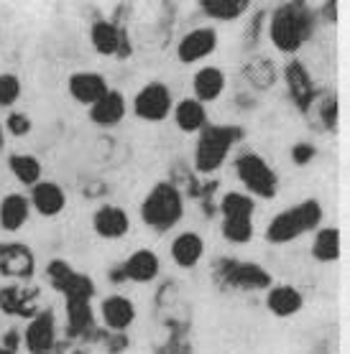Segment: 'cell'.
<instances>
[{
	"mask_svg": "<svg viewBox=\"0 0 350 354\" xmlns=\"http://www.w3.org/2000/svg\"><path fill=\"white\" fill-rule=\"evenodd\" d=\"M271 41L279 51L292 54L312 33V13L301 3H286L271 16Z\"/></svg>",
	"mask_w": 350,
	"mask_h": 354,
	"instance_id": "6da1fadb",
	"label": "cell"
},
{
	"mask_svg": "<svg viewBox=\"0 0 350 354\" xmlns=\"http://www.w3.org/2000/svg\"><path fill=\"white\" fill-rule=\"evenodd\" d=\"M182 214H184V199H182L180 189L166 181L156 184L141 204V219L159 232L171 230L182 219Z\"/></svg>",
	"mask_w": 350,
	"mask_h": 354,
	"instance_id": "7a4b0ae2",
	"label": "cell"
},
{
	"mask_svg": "<svg viewBox=\"0 0 350 354\" xmlns=\"http://www.w3.org/2000/svg\"><path fill=\"white\" fill-rule=\"evenodd\" d=\"M322 222V207H320V201L310 199V201H301L292 209L281 212L277 217L271 219L269 227H266V240L269 242H292L297 240L299 234L310 232L315 227Z\"/></svg>",
	"mask_w": 350,
	"mask_h": 354,
	"instance_id": "3957f363",
	"label": "cell"
},
{
	"mask_svg": "<svg viewBox=\"0 0 350 354\" xmlns=\"http://www.w3.org/2000/svg\"><path fill=\"white\" fill-rule=\"evenodd\" d=\"M238 140V130L228 128V125H210L202 128L200 140H197L195 151V169L200 174H212L218 171L228 158L230 148Z\"/></svg>",
	"mask_w": 350,
	"mask_h": 354,
	"instance_id": "277c9868",
	"label": "cell"
},
{
	"mask_svg": "<svg viewBox=\"0 0 350 354\" xmlns=\"http://www.w3.org/2000/svg\"><path fill=\"white\" fill-rule=\"evenodd\" d=\"M236 174L240 178V184L251 194L261 196V199H271L279 192V178L271 171V166L259 153H243L236 161Z\"/></svg>",
	"mask_w": 350,
	"mask_h": 354,
	"instance_id": "5b68a950",
	"label": "cell"
},
{
	"mask_svg": "<svg viewBox=\"0 0 350 354\" xmlns=\"http://www.w3.org/2000/svg\"><path fill=\"white\" fill-rule=\"evenodd\" d=\"M133 110H136V115H139L141 120H148V122L164 120V118L171 113L169 89L164 87L161 82L146 84V87L136 95V100H133Z\"/></svg>",
	"mask_w": 350,
	"mask_h": 354,
	"instance_id": "8992f818",
	"label": "cell"
},
{
	"mask_svg": "<svg viewBox=\"0 0 350 354\" xmlns=\"http://www.w3.org/2000/svg\"><path fill=\"white\" fill-rule=\"evenodd\" d=\"M33 252L21 242H3L0 245V273L6 278H16V281H26L33 275Z\"/></svg>",
	"mask_w": 350,
	"mask_h": 354,
	"instance_id": "52a82bcc",
	"label": "cell"
},
{
	"mask_svg": "<svg viewBox=\"0 0 350 354\" xmlns=\"http://www.w3.org/2000/svg\"><path fill=\"white\" fill-rule=\"evenodd\" d=\"M57 339V324H54V314L41 311L28 322L24 331V344L31 354H49Z\"/></svg>",
	"mask_w": 350,
	"mask_h": 354,
	"instance_id": "ba28073f",
	"label": "cell"
},
{
	"mask_svg": "<svg viewBox=\"0 0 350 354\" xmlns=\"http://www.w3.org/2000/svg\"><path fill=\"white\" fill-rule=\"evenodd\" d=\"M225 266L228 268H222V278L230 286H236L240 290L271 288V275L261 266H256V263H236V260H230Z\"/></svg>",
	"mask_w": 350,
	"mask_h": 354,
	"instance_id": "9c48e42d",
	"label": "cell"
},
{
	"mask_svg": "<svg viewBox=\"0 0 350 354\" xmlns=\"http://www.w3.org/2000/svg\"><path fill=\"white\" fill-rule=\"evenodd\" d=\"M215 46H218V33H215V28H195V31H189L180 41L177 57L184 64H195V62H202L204 57H210L212 51H215Z\"/></svg>",
	"mask_w": 350,
	"mask_h": 354,
	"instance_id": "30bf717a",
	"label": "cell"
},
{
	"mask_svg": "<svg viewBox=\"0 0 350 354\" xmlns=\"http://www.w3.org/2000/svg\"><path fill=\"white\" fill-rule=\"evenodd\" d=\"M107 92V82L98 72H77L69 77V95L80 102V105L92 107L100 97Z\"/></svg>",
	"mask_w": 350,
	"mask_h": 354,
	"instance_id": "8fae6325",
	"label": "cell"
},
{
	"mask_svg": "<svg viewBox=\"0 0 350 354\" xmlns=\"http://www.w3.org/2000/svg\"><path fill=\"white\" fill-rule=\"evenodd\" d=\"M33 209L39 212L41 217H57L59 212L64 209L67 196L62 192V186L54 181H39L36 186H31V201Z\"/></svg>",
	"mask_w": 350,
	"mask_h": 354,
	"instance_id": "7c38bea8",
	"label": "cell"
},
{
	"mask_svg": "<svg viewBox=\"0 0 350 354\" xmlns=\"http://www.w3.org/2000/svg\"><path fill=\"white\" fill-rule=\"evenodd\" d=\"M123 278L133 283H148L154 281L159 270H161V260L151 250H136L125 263H123Z\"/></svg>",
	"mask_w": 350,
	"mask_h": 354,
	"instance_id": "4fadbf2b",
	"label": "cell"
},
{
	"mask_svg": "<svg viewBox=\"0 0 350 354\" xmlns=\"http://www.w3.org/2000/svg\"><path fill=\"white\" fill-rule=\"evenodd\" d=\"M90 118L100 128H113L125 118V97L115 89H107L98 102L90 107Z\"/></svg>",
	"mask_w": 350,
	"mask_h": 354,
	"instance_id": "5bb4252c",
	"label": "cell"
},
{
	"mask_svg": "<svg viewBox=\"0 0 350 354\" xmlns=\"http://www.w3.org/2000/svg\"><path fill=\"white\" fill-rule=\"evenodd\" d=\"M100 314H103V322H105L107 329L123 331L128 329L130 324H133V319H136V306L125 296H107L100 304Z\"/></svg>",
	"mask_w": 350,
	"mask_h": 354,
	"instance_id": "9a60e30c",
	"label": "cell"
},
{
	"mask_svg": "<svg viewBox=\"0 0 350 354\" xmlns=\"http://www.w3.org/2000/svg\"><path fill=\"white\" fill-rule=\"evenodd\" d=\"M92 227H95V232L100 237H105V240H118L123 234L128 232V214L121 209V207H100L95 212V217H92Z\"/></svg>",
	"mask_w": 350,
	"mask_h": 354,
	"instance_id": "2e32d148",
	"label": "cell"
},
{
	"mask_svg": "<svg viewBox=\"0 0 350 354\" xmlns=\"http://www.w3.org/2000/svg\"><path fill=\"white\" fill-rule=\"evenodd\" d=\"M28 212H31V204L24 194H8L0 199V227L6 232H18L21 227L26 225L28 219Z\"/></svg>",
	"mask_w": 350,
	"mask_h": 354,
	"instance_id": "e0dca14e",
	"label": "cell"
},
{
	"mask_svg": "<svg viewBox=\"0 0 350 354\" xmlns=\"http://www.w3.org/2000/svg\"><path fill=\"white\" fill-rule=\"evenodd\" d=\"M204 255V240L197 232H182L171 242V258L180 268H195Z\"/></svg>",
	"mask_w": 350,
	"mask_h": 354,
	"instance_id": "ac0fdd59",
	"label": "cell"
},
{
	"mask_svg": "<svg viewBox=\"0 0 350 354\" xmlns=\"http://www.w3.org/2000/svg\"><path fill=\"white\" fill-rule=\"evenodd\" d=\"M301 304H304V298H301L299 290L292 288V286H274V288L269 290V296H266L269 311L274 316H281V319L299 314Z\"/></svg>",
	"mask_w": 350,
	"mask_h": 354,
	"instance_id": "d6986e66",
	"label": "cell"
},
{
	"mask_svg": "<svg viewBox=\"0 0 350 354\" xmlns=\"http://www.w3.org/2000/svg\"><path fill=\"white\" fill-rule=\"evenodd\" d=\"M286 82H289V92H292L294 102L301 107V110H307L312 105V100H315V87H312V80L307 69L299 64V62H292V64L286 66Z\"/></svg>",
	"mask_w": 350,
	"mask_h": 354,
	"instance_id": "ffe728a7",
	"label": "cell"
},
{
	"mask_svg": "<svg viewBox=\"0 0 350 354\" xmlns=\"http://www.w3.org/2000/svg\"><path fill=\"white\" fill-rule=\"evenodd\" d=\"M195 100L197 102H212L222 95L225 89V74L215 66H204L195 74Z\"/></svg>",
	"mask_w": 350,
	"mask_h": 354,
	"instance_id": "44dd1931",
	"label": "cell"
},
{
	"mask_svg": "<svg viewBox=\"0 0 350 354\" xmlns=\"http://www.w3.org/2000/svg\"><path fill=\"white\" fill-rule=\"evenodd\" d=\"M174 120L184 133H197V130L204 128L207 113H204L202 102H197L195 97H187V100H182L180 105L174 107Z\"/></svg>",
	"mask_w": 350,
	"mask_h": 354,
	"instance_id": "7402d4cb",
	"label": "cell"
},
{
	"mask_svg": "<svg viewBox=\"0 0 350 354\" xmlns=\"http://www.w3.org/2000/svg\"><path fill=\"white\" fill-rule=\"evenodd\" d=\"M312 255L320 263H335V260L340 258V232L335 227H322L317 237H315Z\"/></svg>",
	"mask_w": 350,
	"mask_h": 354,
	"instance_id": "603a6c76",
	"label": "cell"
},
{
	"mask_svg": "<svg viewBox=\"0 0 350 354\" xmlns=\"http://www.w3.org/2000/svg\"><path fill=\"white\" fill-rule=\"evenodd\" d=\"M10 174L21 181L24 186H36L41 181V163L39 158H33L28 153H16L8 158Z\"/></svg>",
	"mask_w": 350,
	"mask_h": 354,
	"instance_id": "cb8c5ba5",
	"label": "cell"
},
{
	"mask_svg": "<svg viewBox=\"0 0 350 354\" xmlns=\"http://www.w3.org/2000/svg\"><path fill=\"white\" fill-rule=\"evenodd\" d=\"M90 39L95 51L103 54V57H110V54H115L121 48V33H118V28L113 24H107V21H100V24L92 26Z\"/></svg>",
	"mask_w": 350,
	"mask_h": 354,
	"instance_id": "d4e9b609",
	"label": "cell"
},
{
	"mask_svg": "<svg viewBox=\"0 0 350 354\" xmlns=\"http://www.w3.org/2000/svg\"><path fill=\"white\" fill-rule=\"evenodd\" d=\"M222 219H253L256 204L251 196H245L240 192H228L220 201Z\"/></svg>",
	"mask_w": 350,
	"mask_h": 354,
	"instance_id": "484cf974",
	"label": "cell"
},
{
	"mask_svg": "<svg viewBox=\"0 0 350 354\" xmlns=\"http://www.w3.org/2000/svg\"><path fill=\"white\" fill-rule=\"evenodd\" d=\"M248 8V0H202L204 16L215 18V21H233V18L243 16Z\"/></svg>",
	"mask_w": 350,
	"mask_h": 354,
	"instance_id": "4316f807",
	"label": "cell"
},
{
	"mask_svg": "<svg viewBox=\"0 0 350 354\" xmlns=\"http://www.w3.org/2000/svg\"><path fill=\"white\" fill-rule=\"evenodd\" d=\"M67 324L72 334H82L90 329L92 324V308L90 301H67Z\"/></svg>",
	"mask_w": 350,
	"mask_h": 354,
	"instance_id": "83f0119b",
	"label": "cell"
},
{
	"mask_svg": "<svg viewBox=\"0 0 350 354\" xmlns=\"http://www.w3.org/2000/svg\"><path fill=\"white\" fill-rule=\"evenodd\" d=\"M67 301H90L95 296V283L82 273H72V278L64 283V288L59 290Z\"/></svg>",
	"mask_w": 350,
	"mask_h": 354,
	"instance_id": "f1b7e54d",
	"label": "cell"
},
{
	"mask_svg": "<svg viewBox=\"0 0 350 354\" xmlns=\"http://www.w3.org/2000/svg\"><path fill=\"white\" fill-rule=\"evenodd\" d=\"M245 77L253 82V84H259V87H271L274 80H277V69L271 64L269 59H259V62H251V64L245 66Z\"/></svg>",
	"mask_w": 350,
	"mask_h": 354,
	"instance_id": "f546056e",
	"label": "cell"
},
{
	"mask_svg": "<svg viewBox=\"0 0 350 354\" xmlns=\"http://www.w3.org/2000/svg\"><path fill=\"white\" fill-rule=\"evenodd\" d=\"M26 298L24 293H21V288H16V286H8V288H0V311L3 314H24L28 316V311H26Z\"/></svg>",
	"mask_w": 350,
	"mask_h": 354,
	"instance_id": "4dcf8cb0",
	"label": "cell"
},
{
	"mask_svg": "<svg viewBox=\"0 0 350 354\" xmlns=\"http://www.w3.org/2000/svg\"><path fill=\"white\" fill-rule=\"evenodd\" d=\"M222 234L228 242H248L253 234V222L251 219H222Z\"/></svg>",
	"mask_w": 350,
	"mask_h": 354,
	"instance_id": "1f68e13d",
	"label": "cell"
},
{
	"mask_svg": "<svg viewBox=\"0 0 350 354\" xmlns=\"http://www.w3.org/2000/svg\"><path fill=\"white\" fill-rule=\"evenodd\" d=\"M21 97V80L16 74H0V107H10Z\"/></svg>",
	"mask_w": 350,
	"mask_h": 354,
	"instance_id": "d6a6232c",
	"label": "cell"
},
{
	"mask_svg": "<svg viewBox=\"0 0 350 354\" xmlns=\"http://www.w3.org/2000/svg\"><path fill=\"white\" fill-rule=\"evenodd\" d=\"M72 273H74V270L67 266L64 260H51L49 266H46V278H49L51 286H54L57 290L64 288V283L72 278Z\"/></svg>",
	"mask_w": 350,
	"mask_h": 354,
	"instance_id": "836d02e7",
	"label": "cell"
},
{
	"mask_svg": "<svg viewBox=\"0 0 350 354\" xmlns=\"http://www.w3.org/2000/svg\"><path fill=\"white\" fill-rule=\"evenodd\" d=\"M6 128H8L10 136L24 138L26 133H31V120H28L24 113H10L8 120H6Z\"/></svg>",
	"mask_w": 350,
	"mask_h": 354,
	"instance_id": "e575fe53",
	"label": "cell"
},
{
	"mask_svg": "<svg viewBox=\"0 0 350 354\" xmlns=\"http://www.w3.org/2000/svg\"><path fill=\"white\" fill-rule=\"evenodd\" d=\"M292 158H294V161H297V166H304V163H310L312 158H315V148H312L310 143H299V145H294Z\"/></svg>",
	"mask_w": 350,
	"mask_h": 354,
	"instance_id": "d590c367",
	"label": "cell"
},
{
	"mask_svg": "<svg viewBox=\"0 0 350 354\" xmlns=\"http://www.w3.org/2000/svg\"><path fill=\"white\" fill-rule=\"evenodd\" d=\"M16 346H18V334L16 331H10L3 337V344H0V354H16Z\"/></svg>",
	"mask_w": 350,
	"mask_h": 354,
	"instance_id": "8d00e7d4",
	"label": "cell"
}]
</instances>
